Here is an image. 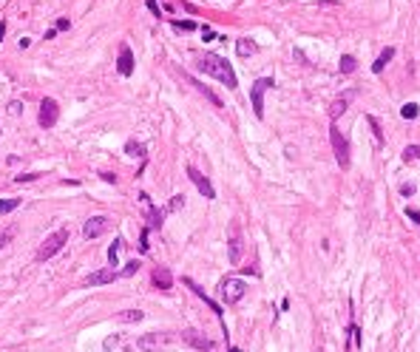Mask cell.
<instances>
[{
  "label": "cell",
  "mask_w": 420,
  "mask_h": 352,
  "mask_svg": "<svg viewBox=\"0 0 420 352\" xmlns=\"http://www.w3.org/2000/svg\"><path fill=\"white\" fill-rule=\"evenodd\" d=\"M196 68L202 71V74H210V77H216V80H222L227 88H239V80H236V71L230 68V63L224 60V57L219 54H204L199 57V63H196Z\"/></svg>",
  "instance_id": "1"
},
{
  "label": "cell",
  "mask_w": 420,
  "mask_h": 352,
  "mask_svg": "<svg viewBox=\"0 0 420 352\" xmlns=\"http://www.w3.org/2000/svg\"><path fill=\"white\" fill-rule=\"evenodd\" d=\"M68 244V230L66 227H60V230H54L51 236H46V242L40 244V250H37V258L40 261H46V258H51V256H57L63 247Z\"/></svg>",
  "instance_id": "2"
},
{
  "label": "cell",
  "mask_w": 420,
  "mask_h": 352,
  "mask_svg": "<svg viewBox=\"0 0 420 352\" xmlns=\"http://www.w3.org/2000/svg\"><path fill=\"white\" fill-rule=\"evenodd\" d=\"M329 139H332V151H335V159H338V165L346 171L349 168V142H346V136L338 131V125L332 122V128H329Z\"/></svg>",
  "instance_id": "3"
},
{
  "label": "cell",
  "mask_w": 420,
  "mask_h": 352,
  "mask_svg": "<svg viewBox=\"0 0 420 352\" xmlns=\"http://www.w3.org/2000/svg\"><path fill=\"white\" fill-rule=\"evenodd\" d=\"M272 85H275L272 77H261V80H256L253 88H250V102H253V111H256L258 120L264 117V94H267V88H272Z\"/></svg>",
  "instance_id": "4"
},
{
  "label": "cell",
  "mask_w": 420,
  "mask_h": 352,
  "mask_svg": "<svg viewBox=\"0 0 420 352\" xmlns=\"http://www.w3.org/2000/svg\"><path fill=\"white\" fill-rule=\"evenodd\" d=\"M219 293L224 298V304H239L247 293V284H244L242 278H224L222 284H219Z\"/></svg>",
  "instance_id": "5"
},
{
  "label": "cell",
  "mask_w": 420,
  "mask_h": 352,
  "mask_svg": "<svg viewBox=\"0 0 420 352\" xmlns=\"http://www.w3.org/2000/svg\"><path fill=\"white\" fill-rule=\"evenodd\" d=\"M244 253V236H242V225L239 222H230V239H227V258L230 264H239Z\"/></svg>",
  "instance_id": "6"
},
{
  "label": "cell",
  "mask_w": 420,
  "mask_h": 352,
  "mask_svg": "<svg viewBox=\"0 0 420 352\" xmlns=\"http://www.w3.org/2000/svg\"><path fill=\"white\" fill-rule=\"evenodd\" d=\"M57 120H60V105H57V100H51V97H43L40 102V114H37V122H40V128H54Z\"/></svg>",
  "instance_id": "7"
},
{
  "label": "cell",
  "mask_w": 420,
  "mask_h": 352,
  "mask_svg": "<svg viewBox=\"0 0 420 352\" xmlns=\"http://www.w3.org/2000/svg\"><path fill=\"white\" fill-rule=\"evenodd\" d=\"M188 179L199 188V193H202L204 199H216V190H213V185H210V179L199 171V168H193V165H188Z\"/></svg>",
  "instance_id": "8"
},
{
  "label": "cell",
  "mask_w": 420,
  "mask_h": 352,
  "mask_svg": "<svg viewBox=\"0 0 420 352\" xmlns=\"http://www.w3.org/2000/svg\"><path fill=\"white\" fill-rule=\"evenodd\" d=\"M117 278H120V270H114V267H102V270L85 276V278H82V284H85V287H99V284H111V281H117Z\"/></svg>",
  "instance_id": "9"
},
{
  "label": "cell",
  "mask_w": 420,
  "mask_h": 352,
  "mask_svg": "<svg viewBox=\"0 0 420 352\" xmlns=\"http://www.w3.org/2000/svg\"><path fill=\"white\" fill-rule=\"evenodd\" d=\"M108 227H111L108 216H91L85 225H82V236H85V239H97V236H102Z\"/></svg>",
  "instance_id": "10"
},
{
  "label": "cell",
  "mask_w": 420,
  "mask_h": 352,
  "mask_svg": "<svg viewBox=\"0 0 420 352\" xmlns=\"http://www.w3.org/2000/svg\"><path fill=\"white\" fill-rule=\"evenodd\" d=\"M168 341H171V335L148 332V335H139V338H136V347H139V350H145V352H153V350H159V347H165Z\"/></svg>",
  "instance_id": "11"
},
{
  "label": "cell",
  "mask_w": 420,
  "mask_h": 352,
  "mask_svg": "<svg viewBox=\"0 0 420 352\" xmlns=\"http://www.w3.org/2000/svg\"><path fill=\"white\" fill-rule=\"evenodd\" d=\"M182 341H185V344H190L193 350H199V352L213 350V341L204 338L202 332H196V329H185V332H182Z\"/></svg>",
  "instance_id": "12"
},
{
  "label": "cell",
  "mask_w": 420,
  "mask_h": 352,
  "mask_svg": "<svg viewBox=\"0 0 420 352\" xmlns=\"http://www.w3.org/2000/svg\"><path fill=\"white\" fill-rule=\"evenodd\" d=\"M117 71H120L122 77H131L134 74V54H131V49L122 43L120 46V60H117Z\"/></svg>",
  "instance_id": "13"
},
{
  "label": "cell",
  "mask_w": 420,
  "mask_h": 352,
  "mask_svg": "<svg viewBox=\"0 0 420 352\" xmlns=\"http://www.w3.org/2000/svg\"><path fill=\"white\" fill-rule=\"evenodd\" d=\"M355 94H358V91H355V88H352V91H346V94H344V97H338V100H335V102L329 105V120H332V122L338 120L341 114H344V111L349 108V100H355Z\"/></svg>",
  "instance_id": "14"
},
{
  "label": "cell",
  "mask_w": 420,
  "mask_h": 352,
  "mask_svg": "<svg viewBox=\"0 0 420 352\" xmlns=\"http://www.w3.org/2000/svg\"><path fill=\"white\" fill-rule=\"evenodd\" d=\"M150 278H153V284L159 287V290H165V293H168V290L173 287V273L168 270V267H156Z\"/></svg>",
  "instance_id": "15"
},
{
  "label": "cell",
  "mask_w": 420,
  "mask_h": 352,
  "mask_svg": "<svg viewBox=\"0 0 420 352\" xmlns=\"http://www.w3.org/2000/svg\"><path fill=\"white\" fill-rule=\"evenodd\" d=\"M185 284H188V287H190V290H193V293H196V296H199V298H204V304H207L210 310L216 312V315H222V307H219L216 301H210V298L204 296V290H202V287H199V284H196V281H190V278H185Z\"/></svg>",
  "instance_id": "16"
},
{
  "label": "cell",
  "mask_w": 420,
  "mask_h": 352,
  "mask_svg": "<svg viewBox=\"0 0 420 352\" xmlns=\"http://www.w3.org/2000/svg\"><path fill=\"white\" fill-rule=\"evenodd\" d=\"M256 51H258V46L253 40H247V37L236 40V54H239V57H253Z\"/></svg>",
  "instance_id": "17"
},
{
  "label": "cell",
  "mask_w": 420,
  "mask_h": 352,
  "mask_svg": "<svg viewBox=\"0 0 420 352\" xmlns=\"http://www.w3.org/2000/svg\"><path fill=\"white\" fill-rule=\"evenodd\" d=\"M392 57H395V49H392V46H389V49H383V51H380V57L375 60V63H372V71H375V74H380V71L386 68V63H389Z\"/></svg>",
  "instance_id": "18"
},
{
  "label": "cell",
  "mask_w": 420,
  "mask_h": 352,
  "mask_svg": "<svg viewBox=\"0 0 420 352\" xmlns=\"http://www.w3.org/2000/svg\"><path fill=\"white\" fill-rule=\"evenodd\" d=\"M142 318H145L142 310H122L120 315H117V321H122V324H136V321H142Z\"/></svg>",
  "instance_id": "19"
},
{
  "label": "cell",
  "mask_w": 420,
  "mask_h": 352,
  "mask_svg": "<svg viewBox=\"0 0 420 352\" xmlns=\"http://www.w3.org/2000/svg\"><path fill=\"white\" fill-rule=\"evenodd\" d=\"M190 85H196V91H199V94H204L207 100H210V102H213V105H216V108H222V100H219V97L213 94V91H210L204 82H199V80H193V77H190Z\"/></svg>",
  "instance_id": "20"
},
{
  "label": "cell",
  "mask_w": 420,
  "mask_h": 352,
  "mask_svg": "<svg viewBox=\"0 0 420 352\" xmlns=\"http://www.w3.org/2000/svg\"><path fill=\"white\" fill-rule=\"evenodd\" d=\"M341 74H352V71H355V68H358V60H355V57L352 54H344V57H341Z\"/></svg>",
  "instance_id": "21"
},
{
  "label": "cell",
  "mask_w": 420,
  "mask_h": 352,
  "mask_svg": "<svg viewBox=\"0 0 420 352\" xmlns=\"http://www.w3.org/2000/svg\"><path fill=\"white\" fill-rule=\"evenodd\" d=\"M400 156H403V162H415V159H420V145H406Z\"/></svg>",
  "instance_id": "22"
},
{
  "label": "cell",
  "mask_w": 420,
  "mask_h": 352,
  "mask_svg": "<svg viewBox=\"0 0 420 352\" xmlns=\"http://www.w3.org/2000/svg\"><path fill=\"white\" fill-rule=\"evenodd\" d=\"M20 207V199H0V216H6V213H12Z\"/></svg>",
  "instance_id": "23"
},
{
  "label": "cell",
  "mask_w": 420,
  "mask_h": 352,
  "mask_svg": "<svg viewBox=\"0 0 420 352\" xmlns=\"http://www.w3.org/2000/svg\"><path fill=\"white\" fill-rule=\"evenodd\" d=\"M125 153H128V156H145V145H142V142H134V139H131V142L125 145Z\"/></svg>",
  "instance_id": "24"
},
{
  "label": "cell",
  "mask_w": 420,
  "mask_h": 352,
  "mask_svg": "<svg viewBox=\"0 0 420 352\" xmlns=\"http://www.w3.org/2000/svg\"><path fill=\"white\" fill-rule=\"evenodd\" d=\"M14 236H17V225H9V227H6V230L0 233V250H3V247H6V244L12 242Z\"/></svg>",
  "instance_id": "25"
},
{
  "label": "cell",
  "mask_w": 420,
  "mask_h": 352,
  "mask_svg": "<svg viewBox=\"0 0 420 352\" xmlns=\"http://www.w3.org/2000/svg\"><path fill=\"white\" fill-rule=\"evenodd\" d=\"M418 102H406V105H403V108H400V117H403V120H415V117H418Z\"/></svg>",
  "instance_id": "26"
},
{
  "label": "cell",
  "mask_w": 420,
  "mask_h": 352,
  "mask_svg": "<svg viewBox=\"0 0 420 352\" xmlns=\"http://www.w3.org/2000/svg\"><path fill=\"white\" fill-rule=\"evenodd\" d=\"M165 213H168V207H165V210H156V207H150V227H162Z\"/></svg>",
  "instance_id": "27"
},
{
  "label": "cell",
  "mask_w": 420,
  "mask_h": 352,
  "mask_svg": "<svg viewBox=\"0 0 420 352\" xmlns=\"http://www.w3.org/2000/svg\"><path fill=\"white\" fill-rule=\"evenodd\" d=\"M120 247H122V239H117V242L108 247V261H111V267H117V258H120Z\"/></svg>",
  "instance_id": "28"
},
{
  "label": "cell",
  "mask_w": 420,
  "mask_h": 352,
  "mask_svg": "<svg viewBox=\"0 0 420 352\" xmlns=\"http://www.w3.org/2000/svg\"><path fill=\"white\" fill-rule=\"evenodd\" d=\"M185 207V196L182 193H176V196H171V204H168V213H176V210H182Z\"/></svg>",
  "instance_id": "29"
},
{
  "label": "cell",
  "mask_w": 420,
  "mask_h": 352,
  "mask_svg": "<svg viewBox=\"0 0 420 352\" xmlns=\"http://www.w3.org/2000/svg\"><path fill=\"white\" fill-rule=\"evenodd\" d=\"M134 273H139V261H128V264H125V267H122L120 270V278H128V276H134Z\"/></svg>",
  "instance_id": "30"
},
{
  "label": "cell",
  "mask_w": 420,
  "mask_h": 352,
  "mask_svg": "<svg viewBox=\"0 0 420 352\" xmlns=\"http://www.w3.org/2000/svg\"><path fill=\"white\" fill-rule=\"evenodd\" d=\"M366 122H369V125L375 128V139H378V142H383V134H380V125H378V120H375V117H366Z\"/></svg>",
  "instance_id": "31"
},
{
  "label": "cell",
  "mask_w": 420,
  "mask_h": 352,
  "mask_svg": "<svg viewBox=\"0 0 420 352\" xmlns=\"http://www.w3.org/2000/svg\"><path fill=\"white\" fill-rule=\"evenodd\" d=\"M37 176H40V174H20V176H14V182H20V185H23V182H34Z\"/></svg>",
  "instance_id": "32"
},
{
  "label": "cell",
  "mask_w": 420,
  "mask_h": 352,
  "mask_svg": "<svg viewBox=\"0 0 420 352\" xmlns=\"http://www.w3.org/2000/svg\"><path fill=\"white\" fill-rule=\"evenodd\" d=\"M148 230H142V236H139V250H142V253H148Z\"/></svg>",
  "instance_id": "33"
},
{
  "label": "cell",
  "mask_w": 420,
  "mask_h": 352,
  "mask_svg": "<svg viewBox=\"0 0 420 352\" xmlns=\"http://www.w3.org/2000/svg\"><path fill=\"white\" fill-rule=\"evenodd\" d=\"M173 26H176V28H185V31H190V28H193V23H190V20H176Z\"/></svg>",
  "instance_id": "34"
},
{
  "label": "cell",
  "mask_w": 420,
  "mask_h": 352,
  "mask_svg": "<svg viewBox=\"0 0 420 352\" xmlns=\"http://www.w3.org/2000/svg\"><path fill=\"white\" fill-rule=\"evenodd\" d=\"M68 26H71V23H68V17H60V20H57V31H66Z\"/></svg>",
  "instance_id": "35"
},
{
  "label": "cell",
  "mask_w": 420,
  "mask_h": 352,
  "mask_svg": "<svg viewBox=\"0 0 420 352\" xmlns=\"http://www.w3.org/2000/svg\"><path fill=\"white\" fill-rule=\"evenodd\" d=\"M20 108H23L20 102H9V114H12V117H17V114H20Z\"/></svg>",
  "instance_id": "36"
},
{
  "label": "cell",
  "mask_w": 420,
  "mask_h": 352,
  "mask_svg": "<svg viewBox=\"0 0 420 352\" xmlns=\"http://www.w3.org/2000/svg\"><path fill=\"white\" fill-rule=\"evenodd\" d=\"M148 9L156 14V17H159V3H156V0H148Z\"/></svg>",
  "instance_id": "37"
},
{
  "label": "cell",
  "mask_w": 420,
  "mask_h": 352,
  "mask_svg": "<svg viewBox=\"0 0 420 352\" xmlns=\"http://www.w3.org/2000/svg\"><path fill=\"white\" fill-rule=\"evenodd\" d=\"M400 193H403V196H412V193H415V185H403V188H400Z\"/></svg>",
  "instance_id": "38"
},
{
  "label": "cell",
  "mask_w": 420,
  "mask_h": 352,
  "mask_svg": "<svg viewBox=\"0 0 420 352\" xmlns=\"http://www.w3.org/2000/svg\"><path fill=\"white\" fill-rule=\"evenodd\" d=\"M406 216H409V219H415V222L420 225V210H406Z\"/></svg>",
  "instance_id": "39"
},
{
  "label": "cell",
  "mask_w": 420,
  "mask_h": 352,
  "mask_svg": "<svg viewBox=\"0 0 420 352\" xmlns=\"http://www.w3.org/2000/svg\"><path fill=\"white\" fill-rule=\"evenodd\" d=\"M114 347H117V338H108V341H105V350H108V352L114 350Z\"/></svg>",
  "instance_id": "40"
},
{
  "label": "cell",
  "mask_w": 420,
  "mask_h": 352,
  "mask_svg": "<svg viewBox=\"0 0 420 352\" xmlns=\"http://www.w3.org/2000/svg\"><path fill=\"white\" fill-rule=\"evenodd\" d=\"M6 37V23H0V40Z\"/></svg>",
  "instance_id": "41"
}]
</instances>
